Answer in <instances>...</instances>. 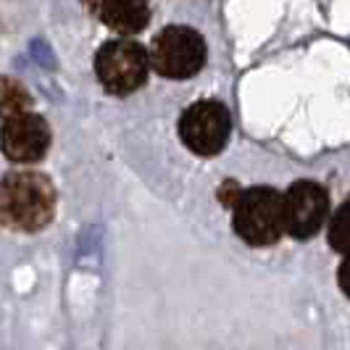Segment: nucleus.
Segmentation results:
<instances>
[{
  "label": "nucleus",
  "mask_w": 350,
  "mask_h": 350,
  "mask_svg": "<svg viewBox=\"0 0 350 350\" xmlns=\"http://www.w3.org/2000/svg\"><path fill=\"white\" fill-rule=\"evenodd\" d=\"M58 193L51 176L37 169H14L0 179V227L40 232L53 221Z\"/></svg>",
  "instance_id": "f257e3e1"
},
{
  "label": "nucleus",
  "mask_w": 350,
  "mask_h": 350,
  "mask_svg": "<svg viewBox=\"0 0 350 350\" xmlns=\"http://www.w3.org/2000/svg\"><path fill=\"white\" fill-rule=\"evenodd\" d=\"M232 227L250 247L277 245L284 234V200L274 187H243L232 200Z\"/></svg>",
  "instance_id": "f03ea898"
},
{
  "label": "nucleus",
  "mask_w": 350,
  "mask_h": 350,
  "mask_svg": "<svg viewBox=\"0 0 350 350\" xmlns=\"http://www.w3.org/2000/svg\"><path fill=\"white\" fill-rule=\"evenodd\" d=\"M206 58H208V48L203 35L185 24H172L161 29L148 48L150 69L172 82L193 79L206 66Z\"/></svg>",
  "instance_id": "7ed1b4c3"
},
{
  "label": "nucleus",
  "mask_w": 350,
  "mask_h": 350,
  "mask_svg": "<svg viewBox=\"0 0 350 350\" xmlns=\"http://www.w3.org/2000/svg\"><path fill=\"white\" fill-rule=\"evenodd\" d=\"M148 74H150L148 51L129 37L108 40L95 53V77L100 88L116 98L137 92L148 82Z\"/></svg>",
  "instance_id": "20e7f679"
},
{
  "label": "nucleus",
  "mask_w": 350,
  "mask_h": 350,
  "mask_svg": "<svg viewBox=\"0 0 350 350\" xmlns=\"http://www.w3.org/2000/svg\"><path fill=\"white\" fill-rule=\"evenodd\" d=\"M176 132L185 148L193 150L195 156H219L232 135V113L219 100H198L182 111Z\"/></svg>",
  "instance_id": "39448f33"
},
{
  "label": "nucleus",
  "mask_w": 350,
  "mask_h": 350,
  "mask_svg": "<svg viewBox=\"0 0 350 350\" xmlns=\"http://www.w3.org/2000/svg\"><path fill=\"white\" fill-rule=\"evenodd\" d=\"M284 234L295 240H311L329 219V193L314 179H298L284 193Z\"/></svg>",
  "instance_id": "423d86ee"
},
{
  "label": "nucleus",
  "mask_w": 350,
  "mask_h": 350,
  "mask_svg": "<svg viewBox=\"0 0 350 350\" xmlns=\"http://www.w3.org/2000/svg\"><path fill=\"white\" fill-rule=\"evenodd\" d=\"M51 124L35 111L16 113L0 126V150L16 166H32L51 150Z\"/></svg>",
  "instance_id": "0eeeda50"
},
{
  "label": "nucleus",
  "mask_w": 350,
  "mask_h": 350,
  "mask_svg": "<svg viewBox=\"0 0 350 350\" xmlns=\"http://www.w3.org/2000/svg\"><path fill=\"white\" fill-rule=\"evenodd\" d=\"M92 16L122 37L140 35L150 21L148 0H82Z\"/></svg>",
  "instance_id": "6e6552de"
},
{
  "label": "nucleus",
  "mask_w": 350,
  "mask_h": 350,
  "mask_svg": "<svg viewBox=\"0 0 350 350\" xmlns=\"http://www.w3.org/2000/svg\"><path fill=\"white\" fill-rule=\"evenodd\" d=\"M32 108V95L14 77H0V126Z\"/></svg>",
  "instance_id": "1a4fd4ad"
},
{
  "label": "nucleus",
  "mask_w": 350,
  "mask_h": 350,
  "mask_svg": "<svg viewBox=\"0 0 350 350\" xmlns=\"http://www.w3.org/2000/svg\"><path fill=\"white\" fill-rule=\"evenodd\" d=\"M329 245L332 250H337L340 256H348V245H350V237H348V200H342L337 211L332 213L329 219Z\"/></svg>",
  "instance_id": "9d476101"
},
{
  "label": "nucleus",
  "mask_w": 350,
  "mask_h": 350,
  "mask_svg": "<svg viewBox=\"0 0 350 350\" xmlns=\"http://www.w3.org/2000/svg\"><path fill=\"white\" fill-rule=\"evenodd\" d=\"M240 190H243V187H240L234 179H224V185L219 187V200H221V206H224V208H229V206H232V200L237 198V193H240Z\"/></svg>",
  "instance_id": "9b49d317"
},
{
  "label": "nucleus",
  "mask_w": 350,
  "mask_h": 350,
  "mask_svg": "<svg viewBox=\"0 0 350 350\" xmlns=\"http://www.w3.org/2000/svg\"><path fill=\"white\" fill-rule=\"evenodd\" d=\"M348 256H345V258H342V263H340V287H342V293H345V295H348L350 293V287H348Z\"/></svg>",
  "instance_id": "f8f14e48"
}]
</instances>
